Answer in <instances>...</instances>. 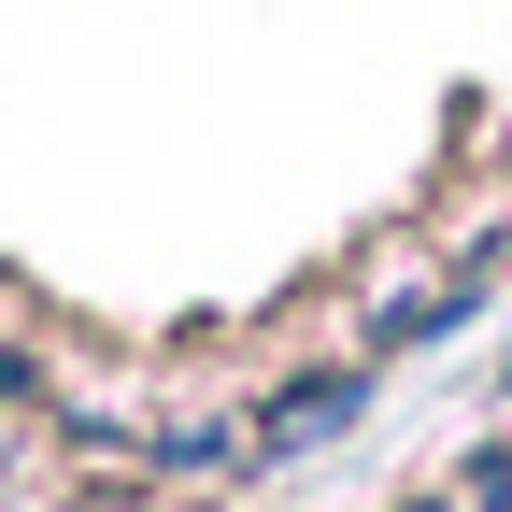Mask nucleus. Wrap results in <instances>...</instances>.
Here are the masks:
<instances>
[{"label": "nucleus", "mask_w": 512, "mask_h": 512, "mask_svg": "<svg viewBox=\"0 0 512 512\" xmlns=\"http://www.w3.org/2000/svg\"><path fill=\"white\" fill-rule=\"evenodd\" d=\"M356 399H370V384H342V370H313V384H299L285 413H256V456H299V441H328V427H342Z\"/></svg>", "instance_id": "obj_1"}, {"label": "nucleus", "mask_w": 512, "mask_h": 512, "mask_svg": "<svg viewBox=\"0 0 512 512\" xmlns=\"http://www.w3.org/2000/svg\"><path fill=\"white\" fill-rule=\"evenodd\" d=\"M413 512H456V498H413Z\"/></svg>", "instance_id": "obj_2"}]
</instances>
